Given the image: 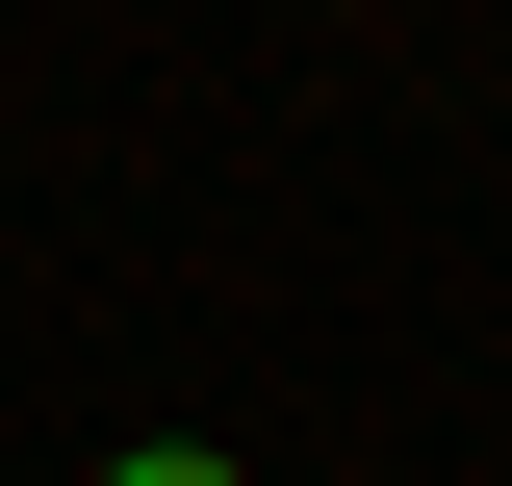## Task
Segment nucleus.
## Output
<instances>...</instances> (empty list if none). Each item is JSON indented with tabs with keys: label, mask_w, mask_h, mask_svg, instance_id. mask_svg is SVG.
I'll list each match as a JSON object with an SVG mask.
<instances>
[{
	"label": "nucleus",
	"mask_w": 512,
	"mask_h": 486,
	"mask_svg": "<svg viewBox=\"0 0 512 486\" xmlns=\"http://www.w3.org/2000/svg\"><path fill=\"white\" fill-rule=\"evenodd\" d=\"M103 486H231V461H205V435H128V461H103Z\"/></svg>",
	"instance_id": "obj_1"
}]
</instances>
